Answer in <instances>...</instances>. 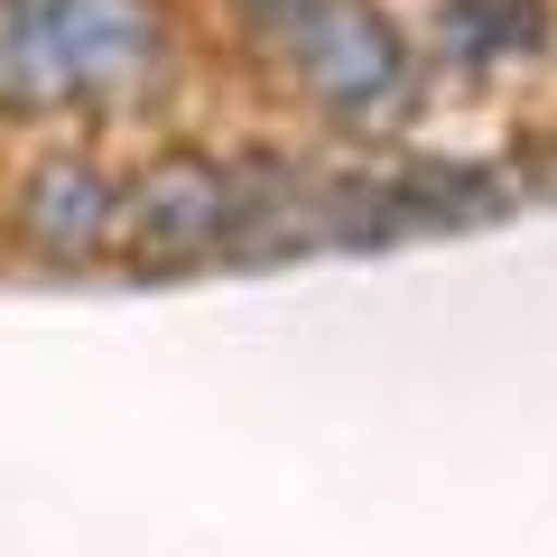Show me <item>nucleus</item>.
<instances>
[{"instance_id":"obj_1","label":"nucleus","mask_w":557,"mask_h":557,"mask_svg":"<svg viewBox=\"0 0 557 557\" xmlns=\"http://www.w3.org/2000/svg\"><path fill=\"white\" fill-rule=\"evenodd\" d=\"M233 28L335 131H399L418 102V47L381 0H233Z\"/></svg>"},{"instance_id":"obj_2","label":"nucleus","mask_w":557,"mask_h":557,"mask_svg":"<svg viewBox=\"0 0 557 557\" xmlns=\"http://www.w3.org/2000/svg\"><path fill=\"white\" fill-rule=\"evenodd\" d=\"M65 75V112H139L177 75L159 0H20Z\"/></svg>"},{"instance_id":"obj_3","label":"nucleus","mask_w":557,"mask_h":557,"mask_svg":"<svg viewBox=\"0 0 557 557\" xmlns=\"http://www.w3.org/2000/svg\"><path fill=\"white\" fill-rule=\"evenodd\" d=\"M112 251L131 270H196V260L233 251V168L205 159V149H159L149 168L121 177V223Z\"/></svg>"},{"instance_id":"obj_4","label":"nucleus","mask_w":557,"mask_h":557,"mask_svg":"<svg viewBox=\"0 0 557 557\" xmlns=\"http://www.w3.org/2000/svg\"><path fill=\"white\" fill-rule=\"evenodd\" d=\"M112 223H121V177L94 149H47V159H28V177L10 186V233H20V251L47 260V270L102 260L112 251Z\"/></svg>"},{"instance_id":"obj_5","label":"nucleus","mask_w":557,"mask_h":557,"mask_svg":"<svg viewBox=\"0 0 557 557\" xmlns=\"http://www.w3.org/2000/svg\"><path fill=\"white\" fill-rule=\"evenodd\" d=\"M548 47V0H437V57L474 75H511Z\"/></svg>"}]
</instances>
